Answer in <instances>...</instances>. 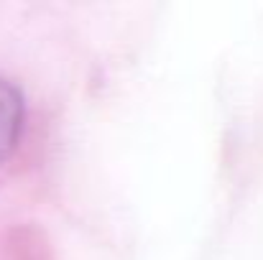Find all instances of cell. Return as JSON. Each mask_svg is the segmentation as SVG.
Returning a JSON list of instances; mask_svg holds the SVG:
<instances>
[{
	"instance_id": "cell-1",
	"label": "cell",
	"mask_w": 263,
	"mask_h": 260,
	"mask_svg": "<svg viewBox=\"0 0 263 260\" xmlns=\"http://www.w3.org/2000/svg\"><path fill=\"white\" fill-rule=\"evenodd\" d=\"M26 128V97L21 87L0 77V164L10 158Z\"/></svg>"
}]
</instances>
